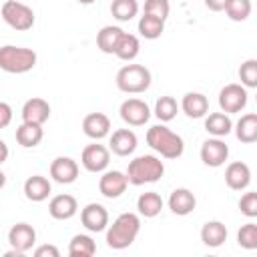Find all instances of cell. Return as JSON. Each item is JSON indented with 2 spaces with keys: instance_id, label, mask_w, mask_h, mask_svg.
Listing matches in <instances>:
<instances>
[{
  "instance_id": "1",
  "label": "cell",
  "mask_w": 257,
  "mask_h": 257,
  "mask_svg": "<svg viewBox=\"0 0 257 257\" xmlns=\"http://www.w3.org/2000/svg\"><path fill=\"white\" fill-rule=\"evenodd\" d=\"M141 231V219L135 213H120L106 231V245L110 249H126L135 243Z\"/></svg>"
},
{
  "instance_id": "2",
  "label": "cell",
  "mask_w": 257,
  "mask_h": 257,
  "mask_svg": "<svg viewBox=\"0 0 257 257\" xmlns=\"http://www.w3.org/2000/svg\"><path fill=\"white\" fill-rule=\"evenodd\" d=\"M147 145L165 159H179L185 151L183 139L165 124H155L147 131Z\"/></svg>"
},
{
  "instance_id": "3",
  "label": "cell",
  "mask_w": 257,
  "mask_h": 257,
  "mask_svg": "<svg viewBox=\"0 0 257 257\" xmlns=\"http://www.w3.org/2000/svg\"><path fill=\"white\" fill-rule=\"evenodd\" d=\"M165 173V165L159 157L155 155H141L128 163L126 169V181L135 187L147 185V183H157Z\"/></svg>"
},
{
  "instance_id": "4",
  "label": "cell",
  "mask_w": 257,
  "mask_h": 257,
  "mask_svg": "<svg viewBox=\"0 0 257 257\" xmlns=\"http://www.w3.org/2000/svg\"><path fill=\"white\" fill-rule=\"evenodd\" d=\"M36 66V52L24 46L6 44L0 48V68L8 74H24Z\"/></svg>"
},
{
  "instance_id": "5",
  "label": "cell",
  "mask_w": 257,
  "mask_h": 257,
  "mask_svg": "<svg viewBox=\"0 0 257 257\" xmlns=\"http://www.w3.org/2000/svg\"><path fill=\"white\" fill-rule=\"evenodd\" d=\"M116 86L126 94L145 92L151 86V70L143 64H124L116 72Z\"/></svg>"
},
{
  "instance_id": "6",
  "label": "cell",
  "mask_w": 257,
  "mask_h": 257,
  "mask_svg": "<svg viewBox=\"0 0 257 257\" xmlns=\"http://www.w3.org/2000/svg\"><path fill=\"white\" fill-rule=\"evenodd\" d=\"M2 20L14 30H30L34 26V10L18 0H6L0 8Z\"/></svg>"
},
{
  "instance_id": "7",
  "label": "cell",
  "mask_w": 257,
  "mask_h": 257,
  "mask_svg": "<svg viewBox=\"0 0 257 257\" xmlns=\"http://www.w3.org/2000/svg\"><path fill=\"white\" fill-rule=\"evenodd\" d=\"M219 106L223 112H241L247 106V90L243 84H227L219 92Z\"/></svg>"
},
{
  "instance_id": "8",
  "label": "cell",
  "mask_w": 257,
  "mask_h": 257,
  "mask_svg": "<svg viewBox=\"0 0 257 257\" xmlns=\"http://www.w3.org/2000/svg\"><path fill=\"white\" fill-rule=\"evenodd\" d=\"M108 161H110V153L104 145L94 143V145H88L82 149L80 163L88 173H102L108 167Z\"/></svg>"
},
{
  "instance_id": "9",
  "label": "cell",
  "mask_w": 257,
  "mask_h": 257,
  "mask_svg": "<svg viewBox=\"0 0 257 257\" xmlns=\"http://www.w3.org/2000/svg\"><path fill=\"white\" fill-rule=\"evenodd\" d=\"M120 118L131 126H143L151 118V108L141 98H126L120 104Z\"/></svg>"
},
{
  "instance_id": "10",
  "label": "cell",
  "mask_w": 257,
  "mask_h": 257,
  "mask_svg": "<svg viewBox=\"0 0 257 257\" xmlns=\"http://www.w3.org/2000/svg\"><path fill=\"white\" fill-rule=\"evenodd\" d=\"M80 223L90 233H100L108 225V211L100 203H88L80 211Z\"/></svg>"
},
{
  "instance_id": "11",
  "label": "cell",
  "mask_w": 257,
  "mask_h": 257,
  "mask_svg": "<svg viewBox=\"0 0 257 257\" xmlns=\"http://www.w3.org/2000/svg\"><path fill=\"white\" fill-rule=\"evenodd\" d=\"M8 243L12 245L14 251H18V253L24 255L36 243V231H34V227L28 225V223H16L8 231Z\"/></svg>"
},
{
  "instance_id": "12",
  "label": "cell",
  "mask_w": 257,
  "mask_h": 257,
  "mask_svg": "<svg viewBox=\"0 0 257 257\" xmlns=\"http://www.w3.org/2000/svg\"><path fill=\"white\" fill-rule=\"evenodd\" d=\"M227 157H229V147L219 137L207 139L203 143V147H201V161L207 167H213V169L215 167H221V165H225Z\"/></svg>"
},
{
  "instance_id": "13",
  "label": "cell",
  "mask_w": 257,
  "mask_h": 257,
  "mask_svg": "<svg viewBox=\"0 0 257 257\" xmlns=\"http://www.w3.org/2000/svg\"><path fill=\"white\" fill-rule=\"evenodd\" d=\"M126 185H128V181H126L124 173H120V171H106V173H102V177L98 181V191L106 199H116V197H120L126 191Z\"/></svg>"
},
{
  "instance_id": "14",
  "label": "cell",
  "mask_w": 257,
  "mask_h": 257,
  "mask_svg": "<svg viewBox=\"0 0 257 257\" xmlns=\"http://www.w3.org/2000/svg\"><path fill=\"white\" fill-rule=\"evenodd\" d=\"M50 177L60 185H70L78 177V165L70 157H56L50 163Z\"/></svg>"
},
{
  "instance_id": "15",
  "label": "cell",
  "mask_w": 257,
  "mask_h": 257,
  "mask_svg": "<svg viewBox=\"0 0 257 257\" xmlns=\"http://www.w3.org/2000/svg\"><path fill=\"white\" fill-rule=\"evenodd\" d=\"M50 116V104L40 98L34 96L30 100L24 102L22 106V122H32V124H44Z\"/></svg>"
},
{
  "instance_id": "16",
  "label": "cell",
  "mask_w": 257,
  "mask_h": 257,
  "mask_svg": "<svg viewBox=\"0 0 257 257\" xmlns=\"http://www.w3.org/2000/svg\"><path fill=\"white\" fill-rule=\"evenodd\" d=\"M82 131L88 139L100 141L110 133V118L104 112H90L82 120Z\"/></svg>"
},
{
  "instance_id": "17",
  "label": "cell",
  "mask_w": 257,
  "mask_h": 257,
  "mask_svg": "<svg viewBox=\"0 0 257 257\" xmlns=\"http://www.w3.org/2000/svg\"><path fill=\"white\" fill-rule=\"evenodd\" d=\"M225 183L229 189L233 191H243L249 187L251 183V169L249 165L241 163V161H235L231 163L227 169H225Z\"/></svg>"
},
{
  "instance_id": "18",
  "label": "cell",
  "mask_w": 257,
  "mask_h": 257,
  "mask_svg": "<svg viewBox=\"0 0 257 257\" xmlns=\"http://www.w3.org/2000/svg\"><path fill=\"white\" fill-rule=\"evenodd\" d=\"M78 211V203L72 195H56L50 199L48 203V213L52 219H58V221H66L70 217H74Z\"/></svg>"
},
{
  "instance_id": "19",
  "label": "cell",
  "mask_w": 257,
  "mask_h": 257,
  "mask_svg": "<svg viewBox=\"0 0 257 257\" xmlns=\"http://www.w3.org/2000/svg\"><path fill=\"white\" fill-rule=\"evenodd\" d=\"M110 151L118 157H128L137 149V135L131 128H118L110 137Z\"/></svg>"
},
{
  "instance_id": "20",
  "label": "cell",
  "mask_w": 257,
  "mask_h": 257,
  "mask_svg": "<svg viewBox=\"0 0 257 257\" xmlns=\"http://www.w3.org/2000/svg\"><path fill=\"white\" fill-rule=\"evenodd\" d=\"M52 193V185L46 177L42 175H32L24 181V195L28 201H34V203H40L44 199H48V195Z\"/></svg>"
},
{
  "instance_id": "21",
  "label": "cell",
  "mask_w": 257,
  "mask_h": 257,
  "mask_svg": "<svg viewBox=\"0 0 257 257\" xmlns=\"http://www.w3.org/2000/svg\"><path fill=\"white\" fill-rule=\"evenodd\" d=\"M195 205H197L195 195H193L189 189H185V187L175 189V191L171 193V197H169V209H171L175 215H181V217L193 213V211H195Z\"/></svg>"
},
{
  "instance_id": "22",
  "label": "cell",
  "mask_w": 257,
  "mask_h": 257,
  "mask_svg": "<svg viewBox=\"0 0 257 257\" xmlns=\"http://www.w3.org/2000/svg\"><path fill=\"white\" fill-rule=\"evenodd\" d=\"M181 108H183V112H185L187 116H191V118H201V116H205L207 110H209V100H207V96L201 94V92H187V94L183 96V100H181Z\"/></svg>"
},
{
  "instance_id": "23",
  "label": "cell",
  "mask_w": 257,
  "mask_h": 257,
  "mask_svg": "<svg viewBox=\"0 0 257 257\" xmlns=\"http://www.w3.org/2000/svg\"><path fill=\"white\" fill-rule=\"evenodd\" d=\"M201 241L207 247H221L227 241V227L221 221H207L201 227Z\"/></svg>"
},
{
  "instance_id": "24",
  "label": "cell",
  "mask_w": 257,
  "mask_h": 257,
  "mask_svg": "<svg viewBox=\"0 0 257 257\" xmlns=\"http://www.w3.org/2000/svg\"><path fill=\"white\" fill-rule=\"evenodd\" d=\"M44 133H42V124H32V122H22L16 128V141L20 147L24 149H32L36 145H40Z\"/></svg>"
},
{
  "instance_id": "25",
  "label": "cell",
  "mask_w": 257,
  "mask_h": 257,
  "mask_svg": "<svg viewBox=\"0 0 257 257\" xmlns=\"http://www.w3.org/2000/svg\"><path fill=\"white\" fill-rule=\"evenodd\" d=\"M235 135L241 143H247V145L255 143L257 141V114L255 112L243 114L235 124Z\"/></svg>"
},
{
  "instance_id": "26",
  "label": "cell",
  "mask_w": 257,
  "mask_h": 257,
  "mask_svg": "<svg viewBox=\"0 0 257 257\" xmlns=\"http://www.w3.org/2000/svg\"><path fill=\"white\" fill-rule=\"evenodd\" d=\"M233 128V122L229 118L227 112H211L207 118H205V131L213 137H227Z\"/></svg>"
},
{
  "instance_id": "27",
  "label": "cell",
  "mask_w": 257,
  "mask_h": 257,
  "mask_svg": "<svg viewBox=\"0 0 257 257\" xmlns=\"http://www.w3.org/2000/svg\"><path fill=\"white\" fill-rule=\"evenodd\" d=\"M122 28L118 26H102L100 32L96 34V46L104 54H114V48L118 44V38L122 36Z\"/></svg>"
},
{
  "instance_id": "28",
  "label": "cell",
  "mask_w": 257,
  "mask_h": 257,
  "mask_svg": "<svg viewBox=\"0 0 257 257\" xmlns=\"http://www.w3.org/2000/svg\"><path fill=\"white\" fill-rule=\"evenodd\" d=\"M139 50H141V42H139V38H137L135 34L122 32V36L118 38V44H116V48H114V56L120 58V60L131 62V60L137 58Z\"/></svg>"
},
{
  "instance_id": "29",
  "label": "cell",
  "mask_w": 257,
  "mask_h": 257,
  "mask_svg": "<svg viewBox=\"0 0 257 257\" xmlns=\"http://www.w3.org/2000/svg\"><path fill=\"white\" fill-rule=\"evenodd\" d=\"M137 209H139V213H141L143 217L153 219V217H157V215L161 213V209H163V199H161L159 193L147 191V193H143V195L137 199Z\"/></svg>"
},
{
  "instance_id": "30",
  "label": "cell",
  "mask_w": 257,
  "mask_h": 257,
  "mask_svg": "<svg viewBox=\"0 0 257 257\" xmlns=\"http://www.w3.org/2000/svg\"><path fill=\"white\" fill-rule=\"evenodd\" d=\"M96 253V245L92 241V237L88 235H74L70 239V245H68V255L70 257H92Z\"/></svg>"
},
{
  "instance_id": "31",
  "label": "cell",
  "mask_w": 257,
  "mask_h": 257,
  "mask_svg": "<svg viewBox=\"0 0 257 257\" xmlns=\"http://www.w3.org/2000/svg\"><path fill=\"white\" fill-rule=\"evenodd\" d=\"M165 30V20L157 18V16H151V14H143L141 20H139V32L143 38L147 40H155L163 34Z\"/></svg>"
},
{
  "instance_id": "32",
  "label": "cell",
  "mask_w": 257,
  "mask_h": 257,
  "mask_svg": "<svg viewBox=\"0 0 257 257\" xmlns=\"http://www.w3.org/2000/svg\"><path fill=\"white\" fill-rule=\"evenodd\" d=\"M137 12H139L137 0H112V4H110V14L120 22L133 20L137 16Z\"/></svg>"
},
{
  "instance_id": "33",
  "label": "cell",
  "mask_w": 257,
  "mask_h": 257,
  "mask_svg": "<svg viewBox=\"0 0 257 257\" xmlns=\"http://www.w3.org/2000/svg\"><path fill=\"white\" fill-rule=\"evenodd\" d=\"M225 14L235 20V22H243L249 18L251 14V0H227L225 2Z\"/></svg>"
},
{
  "instance_id": "34",
  "label": "cell",
  "mask_w": 257,
  "mask_h": 257,
  "mask_svg": "<svg viewBox=\"0 0 257 257\" xmlns=\"http://www.w3.org/2000/svg\"><path fill=\"white\" fill-rule=\"evenodd\" d=\"M177 110H179V104L173 96H161L155 104V116L161 120V122H169L177 116Z\"/></svg>"
},
{
  "instance_id": "35",
  "label": "cell",
  "mask_w": 257,
  "mask_h": 257,
  "mask_svg": "<svg viewBox=\"0 0 257 257\" xmlns=\"http://www.w3.org/2000/svg\"><path fill=\"white\" fill-rule=\"evenodd\" d=\"M237 243L243 249H257V225L255 223H245L237 231Z\"/></svg>"
},
{
  "instance_id": "36",
  "label": "cell",
  "mask_w": 257,
  "mask_h": 257,
  "mask_svg": "<svg viewBox=\"0 0 257 257\" xmlns=\"http://www.w3.org/2000/svg\"><path fill=\"white\" fill-rule=\"evenodd\" d=\"M239 78H241V84L245 88H255L257 86V60L255 58H249L241 64Z\"/></svg>"
},
{
  "instance_id": "37",
  "label": "cell",
  "mask_w": 257,
  "mask_h": 257,
  "mask_svg": "<svg viewBox=\"0 0 257 257\" xmlns=\"http://www.w3.org/2000/svg\"><path fill=\"white\" fill-rule=\"evenodd\" d=\"M171 12V4L169 0H145V14L157 16L161 20H167Z\"/></svg>"
},
{
  "instance_id": "38",
  "label": "cell",
  "mask_w": 257,
  "mask_h": 257,
  "mask_svg": "<svg viewBox=\"0 0 257 257\" xmlns=\"http://www.w3.org/2000/svg\"><path fill=\"white\" fill-rule=\"evenodd\" d=\"M239 209H241V213H243L245 217H249V219L257 217V193H253V191L245 193V195L241 197V201H239Z\"/></svg>"
},
{
  "instance_id": "39",
  "label": "cell",
  "mask_w": 257,
  "mask_h": 257,
  "mask_svg": "<svg viewBox=\"0 0 257 257\" xmlns=\"http://www.w3.org/2000/svg\"><path fill=\"white\" fill-rule=\"evenodd\" d=\"M10 122H12V106L0 100V128L8 126Z\"/></svg>"
},
{
  "instance_id": "40",
  "label": "cell",
  "mask_w": 257,
  "mask_h": 257,
  "mask_svg": "<svg viewBox=\"0 0 257 257\" xmlns=\"http://www.w3.org/2000/svg\"><path fill=\"white\" fill-rule=\"evenodd\" d=\"M34 255L36 257H58L60 251L54 245H40V247L34 249Z\"/></svg>"
},
{
  "instance_id": "41",
  "label": "cell",
  "mask_w": 257,
  "mask_h": 257,
  "mask_svg": "<svg viewBox=\"0 0 257 257\" xmlns=\"http://www.w3.org/2000/svg\"><path fill=\"white\" fill-rule=\"evenodd\" d=\"M225 2L227 0H205V6L209 10H213V12H221L225 8Z\"/></svg>"
},
{
  "instance_id": "42",
  "label": "cell",
  "mask_w": 257,
  "mask_h": 257,
  "mask_svg": "<svg viewBox=\"0 0 257 257\" xmlns=\"http://www.w3.org/2000/svg\"><path fill=\"white\" fill-rule=\"evenodd\" d=\"M8 155H10V151H8V145H6V143L0 139V165H2V163H6Z\"/></svg>"
},
{
  "instance_id": "43",
  "label": "cell",
  "mask_w": 257,
  "mask_h": 257,
  "mask_svg": "<svg viewBox=\"0 0 257 257\" xmlns=\"http://www.w3.org/2000/svg\"><path fill=\"white\" fill-rule=\"evenodd\" d=\"M4 185H6V175H4L2 171H0V189H2Z\"/></svg>"
},
{
  "instance_id": "44",
  "label": "cell",
  "mask_w": 257,
  "mask_h": 257,
  "mask_svg": "<svg viewBox=\"0 0 257 257\" xmlns=\"http://www.w3.org/2000/svg\"><path fill=\"white\" fill-rule=\"evenodd\" d=\"M78 2H80V4H92L94 0H78Z\"/></svg>"
}]
</instances>
